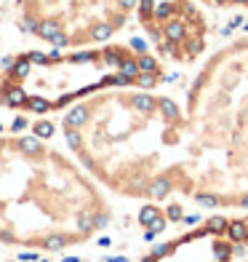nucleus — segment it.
I'll return each instance as SVG.
<instances>
[{
	"instance_id": "nucleus-1",
	"label": "nucleus",
	"mask_w": 248,
	"mask_h": 262,
	"mask_svg": "<svg viewBox=\"0 0 248 262\" xmlns=\"http://www.w3.org/2000/svg\"><path fill=\"white\" fill-rule=\"evenodd\" d=\"M139 0H21L19 25L54 49L107 43Z\"/></svg>"
},
{
	"instance_id": "nucleus-2",
	"label": "nucleus",
	"mask_w": 248,
	"mask_h": 262,
	"mask_svg": "<svg viewBox=\"0 0 248 262\" xmlns=\"http://www.w3.org/2000/svg\"><path fill=\"white\" fill-rule=\"evenodd\" d=\"M91 118H93V107L86 104V102H80V104H75L72 110L67 113L64 128H83L86 123H91Z\"/></svg>"
},
{
	"instance_id": "nucleus-3",
	"label": "nucleus",
	"mask_w": 248,
	"mask_h": 262,
	"mask_svg": "<svg viewBox=\"0 0 248 262\" xmlns=\"http://www.w3.org/2000/svg\"><path fill=\"white\" fill-rule=\"evenodd\" d=\"M158 113L163 115V121H179V118H182L179 104H176L173 99H168V97H160L158 99Z\"/></svg>"
},
{
	"instance_id": "nucleus-4",
	"label": "nucleus",
	"mask_w": 248,
	"mask_h": 262,
	"mask_svg": "<svg viewBox=\"0 0 248 262\" xmlns=\"http://www.w3.org/2000/svg\"><path fill=\"white\" fill-rule=\"evenodd\" d=\"M40 142H43L40 137H35V134H32V137L19 139V142H16V147H19L21 152H24V156H30V158H32V156H40V152H43V145H40Z\"/></svg>"
},
{
	"instance_id": "nucleus-5",
	"label": "nucleus",
	"mask_w": 248,
	"mask_h": 262,
	"mask_svg": "<svg viewBox=\"0 0 248 262\" xmlns=\"http://www.w3.org/2000/svg\"><path fill=\"white\" fill-rule=\"evenodd\" d=\"M24 110H30V113H38V115H43V113H48V110H51V99H45V97H35V94H27Z\"/></svg>"
},
{
	"instance_id": "nucleus-6",
	"label": "nucleus",
	"mask_w": 248,
	"mask_h": 262,
	"mask_svg": "<svg viewBox=\"0 0 248 262\" xmlns=\"http://www.w3.org/2000/svg\"><path fill=\"white\" fill-rule=\"evenodd\" d=\"M227 238H230V241H235V244L245 241V238H248V225L243 220H232L227 225Z\"/></svg>"
},
{
	"instance_id": "nucleus-7",
	"label": "nucleus",
	"mask_w": 248,
	"mask_h": 262,
	"mask_svg": "<svg viewBox=\"0 0 248 262\" xmlns=\"http://www.w3.org/2000/svg\"><path fill=\"white\" fill-rule=\"evenodd\" d=\"M171 193V180H168V177H158V180H152L150 182V195L152 198H165V195H168Z\"/></svg>"
},
{
	"instance_id": "nucleus-8",
	"label": "nucleus",
	"mask_w": 248,
	"mask_h": 262,
	"mask_svg": "<svg viewBox=\"0 0 248 262\" xmlns=\"http://www.w3.org/2000/svg\"><path fill=\"white\" fill-rule=\"evenodd\" d=\"M227 225H230V222L216 214V217H208V220H206V230H208L211 235H224V233H227Z\"/></svg>"
},
{
	"instance_id": "nucleus-9",
	"label": "nucleus",
	"mask_w": 248,
	"mask_h": 262,
	"mask_svg": "<svg viewBox=\"0 0 248 262\" xmlns=\"http://www.w3.org/2000/svg\"><path fill=\"white\" fill-rule=\"evenodd\" d=\"M75 225H78V233H80V235H88V233L93 230V214H91V211H86V209H83V211L78 214V220H75Z\"/></svg>"
},
{
	"instance_id": "nucleus-10",
	"label": "nucleus",
	"mask_w": 248,
	"mask_h": 262,
	"mask_svg": "<svg viewBox=\"0 0 248 262\" xmlns=\"http://www.w3.org/2000/svg\"><path fill=\"white\" fill-rule=\"evenodd\" d=\"M158 217H160V209L155 204H147V206L139 209V225H150V222H155Z\"/></svg>"
},
{
	"instance_id": "nucleus-11",
	"label": "nucleus",
	"mask_w": 248,
	"mask_h": 262,
	"mask_svg": "<svg viewBox=\"0 0 248 262\" xmlns=\"http://www.w3.org/2000/svg\"><path fill=\"white\" fill-rule=\"evenodd\" d=\"M54 131H56V126H54L51 121H38V123H32V134L40 137V139H51Z\"/></svg>"
},
{
	"instance_id": "nucleus-12",
	"label": "nucleus",
	"mask_w": 248,
	"mask_h": 262,
	"mask_svg": "<svg viewBox=\"0 0 248 262\" xmlns=\"http://www.w3.org/2000/svg\"><path fill=\"white\" fill-rule=\"evenodd\" d=\"M43 246L48 249V252H62L67 246V238L64 235H48V238H43Z\"/></svg>"
},
{
	"instance_id": "nucleus-13",
	"label": "nucleus",
	"mask_w": 248,
	"mask_h": 262,
	"mask_svg": "<svg viewBox=\"0 0 248 262\" xmlns=\"http://www.w3.org/2000/svg\"><path fill=\"white\" fill-rule=\"evenodd\" d=\"M64 139H67V145L72 147V150H80V147H83V134H80V128H64Z\"/></svg>"
},
{
	"instance_id": "nucleus-14",
	"label": "nucleus",
	"mask_w": 248,
	"mask_h": 262,
	"mask_svg": "<svg viewBox=\"0 0 248 262\" xmlns=\"http://www.w3.org/2000/svg\"><path fill=\"white\" fill-rule=\"evenodd\" d=\"M179 246V241H173V244H158V246H152V257H158V259H163L165 254H171V249H176Z\"/></svg>"
},
{
	"instance_id": "nucleus-15",
	"label": "nucleus",
	"mask_w": 248,
	"mask_h": 262,
	"mask_svg": "<svg viewBox=\"0 0 248 262\" xmlns=\"http://www.w3.org/2000/svg\"><path fill=\"white\" fill-rule=\"evenodd\" d=\"M214 252H216V259H219V262H227V259L232 257L235 249H232L230 244H216V246H214Z\"/></svg>"
},
{
	"instance_id": "nucleus-16",
	"label": "nucleus",
	"mask_w": 248,
	"mask_h": 262,
	"mask_svg": "<svg viewBox=\"0 0 248 262\" xmlns=\"http://www.w3.org/2000/svg\"><path fill=\"white\" fill-rule=\"evenodd\" d=\"M195 201H197L200 206H208V209H216L219 206V198L216 195H208V193H197Z\"/></svg>"
},
{
	"instance_id": "nucleus-17",
	"label": "nucleus",
	"mask_w": 248,
	"mask_h": 262,
	"mask_svg": "<svg viewBox=\"0 0 248 262\" xmlns=\"http://www.w3.org/2000/svg\"><path fill=\"white\" fill-rule=\"evenodd\" d=\"M165 217H168L171 222H182V220H184V211H182L179 204H171L168 209H165Z\"/></svg>"
},
{
	"instance_id": "nucleus-18",
	"label": "nucleus",
	"mask_w": 248,
	"mask_h": 262,
	"mask_svg": "<svg viewBox=\"0 0 248 262\" xmlns=\"http://www.w3.org/2000/svg\"><path fill=\"white\" fill-rule=\"evenodd\" d=\"M131 190L134 193H141V195H150V182L144 180V177H141V180L136 177V180H131Z\"/></svg>"
},
{
	"instance_id": "nucleus-19",
	"label": "nucleus",
	"mask_w": 248,
	"mask_h": 262,
	"mask_svg": "<svg viewBox=\"0 0 248 262\" xmlns=\"http://www.w3.org/2000/svg\"><path fill=\"white\" fill-rule=\"evenodd\" d=\"M107 225H110V214L107 211L93 214V230H102V228H107Z\"/></svg>"
},
{
	"instance_id": "nucleus-20",
	"label": "nucleus",
	"mask_w": 248,
	"mask_h": 262,
	"mask_svg": "<svg viewBox=\"0 0 248 262\" xmlns=\"http://www.w3.org/2000/svg\"><path fill=\"white\" fill-rule=\"evenodd\" d=\"M27 126H30V121H27V118H21V115H19V118H14V123L8 126V131H11V134H19V131H24Z\"/></svg>"
},
{
	"instance_id": "nucleus-21",
	"label": "nucleus",
	"mask_w": 248,
	"mask_h": 262,
	"mask_svg": "<svg viewBox=\"0 0 248 262\" xmlns=\"http://www.w3.org/2000/svg\"><path fill=\"white\" fill-rule=\"evenodd\" d=\"M147 228H150L152 233H163L165 228H168V217H163V214H160V217H158L155 222H150V225H147Z\"/></svg>"
},
{
	"instance_id": "nucleus-22",
	"label": "nucleus",
	"mask_w": 248,
	"mask_h": 262,
	"mask_svg": "<svg viewBox=\"0 0 248 262\" xmlns=\"http://www.w3.org/2000/svg\"><path fill=\"white\" fill-rule=\"evenodd\" d=\"M19 259L21 262H38V252H21Z\"/></svg>"
},
{
	"instance_id": "nucleus-23",
	"label": "nucleus",
	"mask_w": 248,
	"mask_h": 262,
	"mask_svg": "<svg viewBox=\"0 0 248 262\" xmlns=\"http://www.w3.org/2000/svg\"><path fill=\"white\" fill-rule=\"evenodd\" d=\"M182 222H184V225H197V222H200V217H197V214H190V217H184Z\"/></svg>"
},
{
	"instance_id": "nucleus-24",
	"label": "nucleus",
	"mask_w": 248,
	"mask_h": 262,
	"mask_svg": "<svg viewBox=\"0 0 248 262\" xmlns=\"http://www.w3.org/2000/svg\"><path fill=\"white\" fill-rule=\"evenodd\" d=\"M80 161H83V163H86V166H88V169H91V166H93V158H91V156H86V152H83V156H80Z\"/></svg>"
},
{
	"instance_id": "nucleus-25",
	"label": "nucleus",
	"mask_w": 248,
	"mask_h": 262,
	"mask_svg": "<svg viewBox=\"0 0 248 262\" xmlns=\"http://www.w3.org/2000/svg\"><path fill=\"white\" fill-rule=\"evenodd\" d=\"M104 262H128L126 257H110V259H104Z\"/></svg>"
},
{
	"instance_id": "nucleus-26",
	"label": "nucleus",
	"mask_w": 248,
	"mask_h": 262,
	"mask_svg": "<svg viewBox=\"0 0 248 262\" xmlns=\"http://www.w3.org/2000/svg\"><path fill=\"white\" fill-rule=\"evenodd\" d=\"M141 262H158V257H152V254H147V257H141Z\"/></svg>"
},
{
	"instance_id": "nucleus-27",
	"label": "nucleus",
	"mask_w": 248,
	"mask_h": 262,
	"mask_svg": "<svg viewBox=\"0 0 248 262\" xmlns=\"http://www.w3.org/2000/svg\"><path fill=\"white\" fill-rule=\"evenodd\" d=\"M240 206H243V209H248V195H243V198H240Z\"/></svg>"
},
{
	"instance_id": "nucleus-28",
	"label": "nucleus",
	"mask_w": 248,
	"mask_h": 262,
	"mask_svg": "<svg viewBox=\"0 0 248 262\" xmlns=\"http://www.w3.org/2000/svg\"><path fill=\"white\" fill-rule=\"evenodd\" d=\"M64 262H80V257H67Z\"/></svg>"
},
{
	"instance_id": "nucleus-29",
	"label": "nucleus",
	"mask_w": 248,
	"mask_h": 262,
	"mask_svg": "<svg viewBox=\"0 0 248 262\" xmlns=\"http://www.w3.org/2000/svg\"><path fill=\"white\" fill-rule=\"evenodd\" d=\"M0 235H3V230H0Z\"/></svg>"
},
{
	"instance_id": "nucleus-30",
	"label": "nucleus",
	"mask_w": 248,
	"mask_h": 262,
	"mask_svg": "<svg viewBox=\"0 0 248 262\" xmlns=\"http://www.w3.org/2000/svg\"><path fill=\"white\" fill-rule=\"evenodd\" d=\"M40 262H45V259H40Z\"/></svg>"
},
{
	"instance_id": "nucleus-31",
	"label": "nucleus",
	"mask_w": 248,
	"mask_h": 262,
	"mask_svg": "<svg viewBox=\"0 0 248 262\" xmlns=\"http://www.w3.org/2000/svg\"><path fill=\"white\" fill-rule=\"evenodd\" d=\"M216 262H219V259H216Z\"/></svg>"
}]
</instances>
